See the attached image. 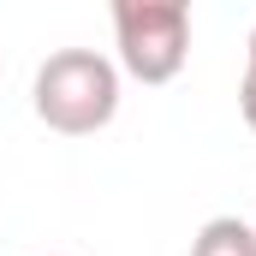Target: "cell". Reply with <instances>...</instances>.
Here are the masks:
<instances>
[{
    "label": "cell",
    "instance_id": "5",
    "mask_svg": "<svg viewBox=\"0 0 256 256\" xmlns=\"http://www.w3.org/2000/svg\"><path fill=\"white\" fill-rule=\"evenodd\" d=\"M250 226H256V220H250Z\"/></svg>",
    "mask_w": 256,
    "mask_h": 256
},
{
    "label": "cell",
    "instance_id": "2",
    "mask_svg": "<svg viewBox=\"0 0 256 256\" xmlns=\"http://www.w3.org/2000/svg\"><path fill=\"white\" fill-rule=\"evenodd\" d=\"M120 72L137 84H173L191 60V6L185 0H114Z\"/></svg>",
    "mask_w": 256,
    "mask_h": 256
},
{
    "label": "cell",
    "instance_id": "4",
    "mask_svg": "<svg viewBox=\"0 0 256 256\" xmlns=\"http://www.w3.org/2000/svg\"><path fill=\"white\" fill-rule=\"evenodd\" d=\"M238 108H244V126L256 131V30H250V48H244V78H238Z\"/></svg>",
    "mask_w": 256,
    "mask_h": 256
},
{
    "label": "cell",
    "instance_id": "1",
    "mask_svg": "<svg viewBox=\"0 0 256 256\" xmlns=\"http://www.w3.org/2000/svg\"><path fill=\"white\" fill-rule=\"evenodd\" d=\"M30 108L60 137H96L120 114V66L96 48H60L36 66Z\"/></svg>",
    "mask_w": 256,
    "mask_h": 256
},
{
    "label": "cell",
    "instance_id": "3",
    "mask_svg": "<svg viewBox=\"0 0 256 256\" xmlns=\"http://www.w3.org/2000/svg\"><path fill=\"white\" fill-rule=\"evenodd\" d=\"M191 256H256V226L238 214H214L191 238Z\"/></svg>",
    "mask_w": 256,
    "mask_h": 256
}]
</instances>
